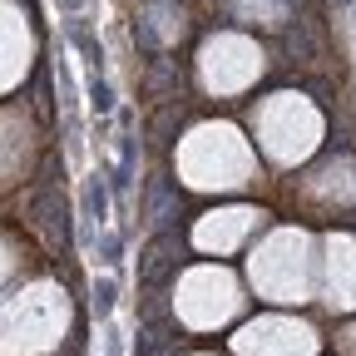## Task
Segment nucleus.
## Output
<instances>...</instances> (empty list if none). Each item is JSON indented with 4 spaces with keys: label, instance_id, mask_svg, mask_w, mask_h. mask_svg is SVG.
Listing matches in <instances>:
<instances>
[{
    "label": "nucleus",
    "instance_id": "f257e3e1",
    "mask_svg": "<svg viewBox=\"0 0 356 356\" xmlns=\"http://www.w3.org/2000/svg\"><path fill=\"white\" fill-rule=\"evenodd\" d=\"M95 307H99V317H109V307H114V282H95Z\"/></svg>",
    "mask_w": 356,
    "mask_h": 356
}]
</instances>
